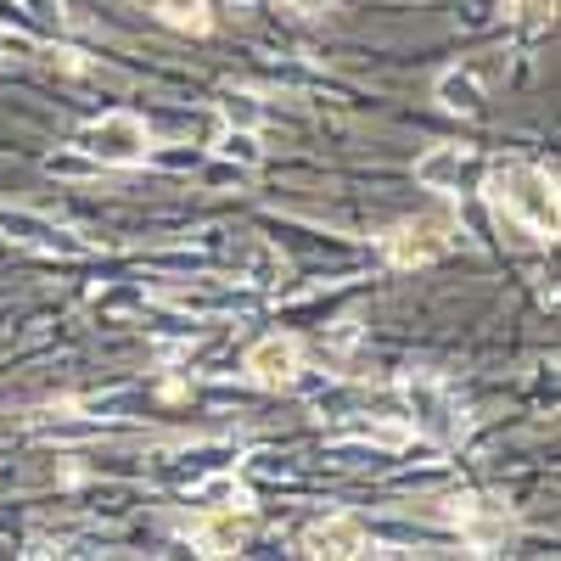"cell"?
Instances as JSON below:
<instances>
[{"label": "cell", "mask_w": 561, "mask_h": 561, "mask_svg": "<svg viewBox=\"0 0 561 561\" xmlns=\"http://www.w3.org/2000/svg\"><path fill=\"white\" fill-rule=\"evenodd\" d=\"M449 248V219H421V225H399L388 237L393 264H427Z\"/></svg>", "instance_id": "4"}, {"label": "cell", "mask_w": 561, "mask_h": 561, "mask_svg": "<svg viewBox=\"0 0 561 561\" xmlns=\"http://www.w3.org/2000/svg\"><path fill=\"white\" fill-rule=\"evenodd\" d=\"M489 192H494V203L500 208H511V214H523L534 230H556V192H550V180L539 174V169H500L494 180H489Z\"/></svg>", "instance_id": "1"}, {"label": "cell", "mask_w": 561, "mask_h": 561, "mask_svg": "<svg viewBox=\"0 0 561 561\" xmlns=\"http://www.w3.org/2000/svg\"><path fill=\"white\" fill-rule=\"evenodd\" d=\"M225 152H230V158H242V163H259V147H253V135H248V129H242V135L230 129V135H225Z\"/></svg>", "instance_id": "11"}, {"label": "cell", "mask_w": 561, "mask_h": 561, "mask_svg": "<svg viewBox=\"0 0 561 561\" xmlns=\"http://www.w3.org/2000/svg\"><path fill=\"white\" fill-rule=\"evenodd\" d=\"M298 365H304V348H298V337H264V343H253L248 348V370H253V382L259 388H287V382H298Z\"/></svg>", "instance_id": "3"}, {"label": "cell", "mask_w": 561, "mask_h": 561, "mask_svg": "<svg viewBox=\"0 0 561 561\" xmlns=\"http://www.w3.org/2000/svg\"><path fill=\"white\" fill-rule=\"evenodd\" d=\"M225 118L248 129V124H259V102H253V96H230V102H225Z\"/></svg>", "instance_id": "10"}, {"label": "cell", "mask_w": 561, "mask_h": 561, "mask_svg": "<svg viewBox=\"0 0 561 561\" xmlns=\"http://www.w3.org/2000/svg\"><path fill=\"white\" fill-rule=\"evenodd\" d=\"M158 12H163V23H174L185 34H203L208 28V0H158Z\"/></svg>", "instance_id": "7"}, {"label": "cell", "mask_w": 561, "mask_h": 561, "mask_svg": "<svg viewBox=\"0 0 561 561\" xmlns=\"http://www.w3.org/2000/svg\"><path fill=\"white\" fill-rule=\"evenodd\" d=\"M438 96H444V107H449V113H478V107H483L478 84L466 79V73H444V79H438Z\"/></svg>", "instance_id": "8"}, {"label": "cell", "mask_w": 561, "mask_h": 561, "mask_svg": "<svg viewBox=\"0 0 561 561\" xmlns=\"http://www.w3.org/2000/svg\"><path fill=\"white\" fill-rule=\"evenodd\" d=\"M293 7H298V12H325L332 0H293Z\"/></svg>", "instance_id": "13"}, {"label": "cell", "mask_w": 561, "mask_h": 561, "mask_svg": "<svg viewBox=\"0 0 561 561\" xmlns=\"http://www.w3.org/2000/svg\"><path fill=\"white\" fill-rule=\"evenodd\" d=\"M237 539H242V523L230 517V511H225V517H214V523L203 528V550H208V556H225V550H237Z\"/></svg>", "instance_id": "9"}, {"label": "cell", "mask_w": 561, "mask_h": 561, "mask_svg": "<svg viewBox=\"0 0 561 561\" xmlns=\"http://www.w3.org/2000/svg\"><path fill=\"white\" fill-rule=\"evenodd\" d=\"M304 550H309V556H359V550H365V523H354V517L314 523V528L304 534Z\"/></svg>", "instance_id": "5"}, {"label": "cell", "mask_w": 561, "mask_h": 561, "mask_svg": "<svg viewBox=\"0 0 561 561\" xmlns=\"http://www.w3.org/2000/svg\"><path fill=\"white\" fill-rule=\"evenodd\" d=\"M517 7H523V18H528V23H545V12H550V0H517Z\"/></svg>", "instance_id": "12"}, {"label": "cell", "mask_w": 561, "mask_h": 561, "mask_svg": "<svg viewBox=\"0 0 561 561\" xmlns=\"http://www.w3.org/2000/svg\"><path fill=\"white\" fill-rule=\"evenodd\" d=\"M84 147L96 152L102 163H140L147 158V124L129 118V113H113V118L84 129Z\"/></svg>", "instance_id": "2"}, {"label": "cell", "mask_w": 561, "mask_h": 561, "mask_svg": "<svg viewBox=\"0 0 561 561\" xmlns=\"http://www.w3.org/2000/svg\"><path fill=\"white\" fill-rule=\"evenodd\" d=\"M415 180H421V185H433V192H449V185L460 180V152H455V147L427 152V158L415 163Z\"/></svg>", "instance_id": "6"}]
</instances>
